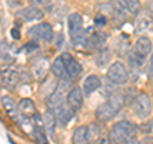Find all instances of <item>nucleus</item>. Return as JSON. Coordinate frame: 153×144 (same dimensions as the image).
Wrapping results in <instances>:
<instances>
[{"instance_id": "28", "label": "nucleus", "mask_w": 153, "mask_h": 144, "mask_svg": "<svg viewBox=\"0 0 153 144\" xmlns=\"http://www.w3.org/2000/svg\"><path fill=\"white\" fill-rule=\"evenodd\" d=\"M0 57H1L3 60H10L12 56L9 54V47L5 42H1L0 44Z\"/></svg>"}, {"instance_id": "16", "label": "nucleus", "mask_w": 153, "mask_h": 144, "mask_svg": "<svg viewBox=\"0 0 153 144\" xmlns=\"http://www.w3.org/2000/svg\"><path fill=\"white\" fill-rule=\"evenodd\" d=\"M55 112V116H56V120L59 121L61 125L65 126L71 119L74 116V110L71 108L70 106H64L61 105L60 107H57L55 110H52Z\"/></svg>"}, {"instance_id": "23", "label": "nucleus", "mask_w": 153, "mask_h": 144, "mask_svg": "<svg viewBox=\"0 0 153 144\" xmlns=\"http://www.w3.org/2000/svg\"><path fill=\"white\" fill-rule=\"evenodd\" d=\"M111 51L110 49H106V47H102V49H100L97 55H96V59H94V63L96 65L98 66H105L107 65V63L111 61Z\"/></svg>"}, {"instance_id": "32", "label": "nucleus", "mask_w": 153, "mask_h": 144, "mask_svg": "<svg viewBox=\"0 0 153 144\" xmlns=\"http://www.w3.org/2000/svg\"><path fill=\"white\" fill-rule=\"evenodd\" d=\"M125 144H140V143H139V140H138L135 137H133L131 139H129V140H128Z\"/></svg>"}, {"instance_id": "20", "label": "nucleus", "mask_w": 153, "mask_h": 144, "mask_svg": "<svg viewBox=\"0 0 153 144\" xmlns=\"http://www.w3.org/2000/svg\"><path fill=\"white\" fill-rule=\"evenodd\" d=\"M50 66L51 65L49 64V60L47 59H38L32 66V73H33V75H35V78L36 79H42L46 75Z\"/></svg>"}, {"instance_id": "7", "label": "nucleus", "mask_w": 153, "mask_h": 144, "mask_svg": "<svg viewBox=\"0 0 153 144\" xmlns=\"http://www.w3.org/2000/svg\"><path fill=\"white\" fill-rule=\"evenodd\" d=\"M68 32L71 40H79L84 36L83 18L78 13H71L68 17Z\"/></svg>"}, {"instance_id": "14", "label": "nucleus", "mask_w": 153, "mask_h": 144, "mask_svg": "<svg viewBox=\"0 0 153 144\" xmlns=\"http://www.w3.org/2000/svg\"><path fill=\"white\" fill-rule=\"evenodd\" d=\"M66 99H68V106H70L74 111H76L83 106V91L78 87L71 88L69 91Z\"/></svg>"}, {"instance_id": "11", "label": "nucleus", "mask_w": 153, "mask_h": 144, "mask_svg": "<svg viewBox=\"0 0 153 144\" xmlns=\"http://www.w3.org/2000/svg\"><path fill=\"white\" fill-rule=\"evenodd\" d=\"M133 51L137 52L138 55H140L142 57H144V59H147L148 55H151L152 51H153V45H152L151 38L147 37V36L139 37L135 41V44H134Z\"/></svg>"}, {"instance_id": "18", "label": "nucleus", "mask_w": 153, "mask_h": 144, "mask_svg": "<svg viewBox=\"0 0 153 144\" xmlns=\"http://www.w3.org/2000/svg\"><path fill=\"white\" fill-rule=\"evenodd\" d=\"M51 71H52V74H54L56 78H59L61 80H69L70 79V76L68 74V71H66L65 69V66H64V63H63V60H61V57H56V59L54 60V63L51 64Z\"/></svg>"}, {"instance_id": "10", "label": "nucleus", "mask_w": 153, "mask_h": 144, "mask_svg": "<svg viewBox=\"0 0 153 144\" xmlns=\"http://www.w3.org/2000/svg\"><path fill=\"white\" fill-rule=\"evenodd\" d=\"M17 17H19L25 22H35V21H41L44 18V12L36 5H31L19 10L17 13Z\"/></svg>"}, {"instance_id": "13", "label": "nucleus", "mask_w": 153, "mask_h": 144, "mask_svg": "<svg viewBox=\"0 0 153 144\" xmlns=\"http://www.w3.org/2000/svg\"><path fill=\"white\" fill-rule=\"evenodd\" d=\"M107 41V36L101 31H96L85 40V46L91 50H100L105 46Z\"/></svg>"}, {"instance_id": "1", "label": "nucleus", "mask_w": 153, "mask_h": 144, "mask_svg": "<svg viewBox=\"0 0 153 144\" xmlns=\"http://www.w3.org/2000/svg\"><path fill=\"white\" fill-rule=\"evenodd\" d=\"M125 105V97L121 93H114L106 102L100 105L98 108L96 110V117L100 121H110L112 120L119 111Z\"/></svg>"}, {"instance_id": "34", "label": "nucleus", "mask_w": 153, "mask_h": 144, "mask_svg": "<svg viewBox=\"0 0 153 144\" xmlns=\"http://www.w3.org/2000/svg\"><path fill=\"white\" fill-rule=\"evenodd\" d=\"M151 64H153V51H152V56H151Z\"/></svg>"}, {"instance_id": "8", "label": "nucleus", "mask_w": 153, "mask_h": 144, "mask_svg": "<svg viewBox=\"0 0 153 144\" xmlns=\"http://www.w3.org/2000/svg\"><path fill=\"white\" fill-rule=\"evenodd\" d=\"M0 82L4 87L16 88L19 83V73L13 66H3L0 68Z\"/></svg>"}, {"instance_id": "21", "label": "nucleus", "mask_w": 153, "mask_h": 144, "mask_svg": "<svg viewBox=\"0 0 153 144\" xmlns=\"http://www.w3.org/2000/svg\"><path fill=\"white\" fill-rule=\"evenodd\" d=\"M73 143L74 144H89V134L87 126H78L73 133Z\"/></svg>"}, {"instance_id": "9", "label": "nucleus", "mask_w": 153, "mask_h": 144, "mask_svg": "<svg viewBox=\"0 0 153 144\" xmlns=\"http://www.w3.org/2000/svg\"><path fill=\"white\" fill-rule=\"evenodd\" d=\"M60 57H61V60H63L64 66H65V69L68 71L70 78H75V76L80 75V73L83 71V68L74 56H71L69 52H64Z\"/></svg>"}, {"instance_id": "30", "label": "nucleus", "mask_w": 153, "mask_h": 144, "mask_svg": "<svg viewBox=\"0 0 153 144\" xmlns=\"http://www.w3.org/2000/svg\"><path fill=\"white\" fill-rule=\"evenodd\" d=\"M96 24H98V26H105V24H106V18L102 17V16L96 17Z\"/></svg>"}, {"instance_id": "3", "label": "nucleus", "mask_w": 153, "mask_h": 144, "mask_svg": "<svg viewBox=\"0 0 153 144\" xmlns=\"http://www.w3.org/2000/svg\"><path fill=\"white\" fill-rule=\"evenodd\" d=\"M152 99L147 93L142 92L137 96V98L134 99L133 103V111L134 115L139 119H146L151 115L152 112Z\"/></svg>"}, {"instance_id": "27", "label": "nucleus", "mask_w": 153, "mask_h": 144, "mask_svg": "<svg viewBox=\"0 0 153 144\" xmlns=\"http://www.w3.org/2000/svg\"><path fill=\"white\" fill-rule=\"evenodd\" d=\"M125 1H126L129 13H131V14H138V13H140V9H142L140 0H125Z\"/></svg>"}, {"instance_id": "26", "label": "nucleus", "mask_w": 153, "mask_h": 144, "mask_svg": "<svg viewBox=\"0 0 153 144\" xmlns=\"http://www.w3.org/2000/svg\"><path fill=\"white\" fill-rule=\"evenodd\" d=\"M111 4H112L114 10L117 14H120V16H125V14L129 13L125 0H111Z\"/></svg>"}, {"instance_id": "22", "label": "nucleus", "mask_w": 153, "mask_h": 144, "mask_svg": "<svg viewBox=\"0 0 153 144\" xmlns=\"http://www.w3.org/2000/svg\"><path fill=\"white\" fill-rule=\"evenodd\" d=\"M56 116H55V112L52 110H47L44 115V128L46 129V131L52 135L55 133V128H56Z\"/></svg>"}, {"instance_id": "24", "label": "nucleus", "mask_w": 153, "mask_h": 144, "mask_svg": "<svg viewBox=\"0 0 153 144\" xmlns=\"http://www.w3.org/2000/svg\"><path fill=\"white\" fill-rule=\"evenodd\" d=\"M128 61H129V65L133 66V68H140V66L144 64L146 59L142 57L140 55H138L137 52H134L133 50L128 54Z\"/></svg>"}, {"instance_id": "33", "label": "nucleus", "mask_w": 153, "mask_h": 144, "mask_svg": "<svg viewBox=\"0 0 153 144\" xmlns=\"http://www.w3.org/2000/svg\"><path fill=\"white\" fill-rule=\"evenodd\" d=\"M149 9H151V12H153V0H151V3H149Z\"/></svg>"}, {"instance_id": "5", "label": "nucleus", "mask_w": 153, "mask_h": 144, "mask_svg": "<svg viewBox=\"0 0 153 144\" xmlns=\"http://www.w3.org/2000/svg\"><path fill=\"white\" fill-rule=\"evenodd\" d=\"M69 93V83L68 80H61L59 84L56 85L55 91L51 93L49 97V107L51 110H55L60 107L61 105H64L65 98Z\"/></svg>"}, {"instance_id": "19", "label": "nucleus", "mask_w": 153, "mask_h": 144, "mask_svg": "<svg viewBox=\"0 0 153 144\" xmlns=\"http://www.w3.org/2000/svg\"><path fill=\"white\" fill-rule=\"evenodd\" d=\"M18 110L23 116H27V117L33 116L35 114H37L36 105L31 98H22L18 102Z\"/></svg>"}, {"instance_id": "2", "label": "nucleus", "mask_w": 153, "mask_h": 144, "mask_svg": "<svg viewBox=\"0 0 153 144\" xmlns=\"http://www.w3.org/2000/svg\"><path fill=\"white\" fill-rule=\"evenodd\" d=\"M137 126L133 122L121 120L116 124H114L111 130L108 133L110 144H125L129 139L135 137Z\"/></svg>"}, {"instance_id": "4", "label": "nucleus", "mask_w": 153, "mask_h": 144, "mask_svg": "<svg viewBox=\"0 0 153 144\" xmlns=\"http://www.w3.org/2000/svg\"><path fill=\"white\" fill-rule=\"evenodd\" d=\"M107 78L114 84H125L129 79L128 70L121 61H114L107 69Z\"/></svg>"}, {"instance_id": "17", "label": "nucleus", "mask_w": 153, "mask_h": 144, "mask_svg": "<svg viewBox=\"0 0 153 144\" xmlns=\"http://www.w3.org/2000/svg\"><path fill=\"white\" fill-rule=\"evenodd\" d=\"M101 84L102 83H101V79H100V76L94 75V74L88 75L87 78L84 79V82H83L82 91H83L84 94L89 96V94H92L93 92H96V91L101 87Z\"/></svg>"}, {"instance_id": "6", "label": "nucleus", "mask_w": 153, "mask_h": 144, "mask_svg": "<svg viewBox=\"0 0 153 144\" xmlns=\"http://www.w3.org/2000/svg\"><path fill=\"white\" fill-rule=\"evenodd\" d=\"M30 36L32 38H35V40L51 42L52 38H54V28L47 22L37 23L36 26H33L30 30Z\"/></svg>"}, {"instance_id": "12", "label": "nucleus", "mask_w": 153, "mask_h": 144, "mask_svg": "<svg viewBox=\"0 0 153 144\" xmlns=\"http://www.w3.org/2000/svg\"><path fill=\"white\" fill-rule=\"evenodd\" d=\"M153 31V16L149 13H143L135 19V32L146 33Z\"/></svg>"}, {"instance_id": "15", "label": "nucleus", "mask_w": 153, "mask_h": 144, "mask_svg": "<svg viewBox=\"0 0 153 144\" xmlns=\"http://www.w3.org/2000/svg\"><path fill=\"white\" fill-rule=\"evenodd\" d=\"M1 103L4 108H5V111L8 112V115L10 116L13 120H17L18 122H21V112H19L18 110V105H16V102L13 101V98H10L9 96H4V97H1Z\"/></svg>"}, {"instance_id": "31", "label": "nucleus", "mask_w": 153, "mask_h": 144, "mask_svg": "<svg viewBox=\"0 0 153 144\" xmlns=\"http://www.w3.org/2000/svg\"><path fill=\"white\" fill-rule=\"evenodd\" d=\"M12 37H13V38H16V40H18V38L21 37V33H19V30H18V28L14 27L13 30H12Z\"/></svg>"}, {"instance_id": "25", "label": "nucleus", "mask_w": 153, "mask_h": 144, "mask_svg": "<svg viewBox=\"0 0 153 144\" xmlns=\"http://www.w3.org/2000/svg\"><path fill=\"white\" fill-rule=\"evenodd\" d=\"M87 128H88V134H89L91 143H96L100 138H101V128H100V125L97 122L91 124V125L87 126Z\"/></svg>"}, {"instance_id": "29", "label": "nucleus", "mask_w": 153, "mask_h": 144, "mask_svg": "<svg viewBox=\"0 0 153 144\" xmlns=\"http://www.w3.org/2000/svg\"><path fill=\"white\" fill-rule=\"evenodd\" d=\"M32 4H35L36 7H41V5H46V4L51 3L52 0H31Z\"/></svg>"}]
</instances>
